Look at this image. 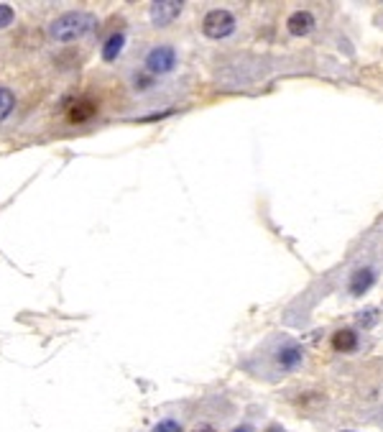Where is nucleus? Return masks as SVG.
<instances>
[{
	"mask_svg": "<svg viewBox=\"0 0 383 432\" xmlns=\"http://www.w3.org/2000/svg\"><path fill=\"white\" fill-rule=\"evenodd\" d=\"M332 348L337 353H353L355 348H358V333L350 328H342L332 335Z\"/></svg>",
	"mask_w": 383,
	"mask_h": 432,
	"instance_id": "obj_10",
	"label": "nucleus"
},
{
	"mask_svg": "<svg viewBox=\"0 0 383 432\" xmlns=\"http://www.w3.org/2000/svg\"><path fill=\"white\" fill-rule=\"evenodd\" d=\"M230 432H253V427H250V425H238V427H233Z\"/></svg>",
	"mask_w": 383,
	"mask_h": 432,
	"instance_id": "obj_17",
	"label": "nucleus"
},
{
	"mask_svg": "<svg viewBox=\"0 0 383 432\" xmlns=\"http://www.w3.org/2000/svg\"><path fill=\"white\" fill-rule=\"evenodd\" d=\"M266 432H284V430H281V427L279 425H271V427H268V430Z\"/></svg>",
	"mask_w": 383,
	"mask_h": 432,
	"instance_id": "obj_18",
	"label": "nucleus"
},
{
	"mask_svg": "<svg viewBox=\"0 0 383 432\" xmlns=\"http://www.w3.org/2000/svg\"><path fill=\"white\" fill-rule=\"evenodd\" d=\"M179 54L174 49V44H153L151 49L143 56V69L153 77H166L177 69Z\"/></svg>",
	"mask_w": 383,
	"mask_h": 432,
	"instance_id": "obj_3",
	"label": "nucleus"
},
{
	"mask_svg": "<svg viewBox=\"0 0 383 432\" xmlns=\"http://www.w3.org/2000/svg\"><path fill=\"white\" fill-rule=\"evenodd\" d=\"M151 432H184V425L174 417H164L151 427Z\"/></svg>",
	"mask_w": 383,
	"mask_h": 432,
	"instance_id": "obj_13",
	"label": "nucleus"
},
{
	"mask_svg": "<svg viewBox=\"0 0 383 432\" xmlns=\"http://www.w3.org/2000/svg\"><path fill=\"white\" fill-rule=\"evenodd\" d=\"M376 276L378 274H376V268H373V266L355 268L353 276H350V281H347V289H350V294L360 297V294H365L373 284H376Z\"/></svg>",
	"mask_w": 383,
	"mask_h": 432,
	"instance_id": "obj_7",
	"label": "nucleus"
},
{
	"mask_svg": "<svg viewBox=\"0 0 383 432\" xmlns=\"http://www.w3.org/2000/svg\"><path fill=\"white\" fill-rule=\"evenodd\" d=\"M342 432H350V430H342Z\"/></svg>",
	"mask_w": 383,
	"mask_h": 432,
	"instance_id": "obj_19",
	"label": "nucleus"
},
{
	"mask_svg": "<svg viewBox=\"0 0 383 432\" xmlns=\"http://www.w3.org/2000/svg\"><path fill=\"white\" fill-rule=\"evenodd\" d=\"M355 320H358L360 328H373V325L378 323V312L373 310V307H368V310L358 312V315H355Z\"/></svg>",
	"mask_w": 383,
	"mask_h": 432,
	"instance_id": "obj_15",
	"label": "nucleus"
},
{
	"mask_svg": "<svg viewBox=\"0 0 383 432\" xmlns=\"http://www.w3.org/2000/svg\"><path fill=\"white\" fill-rule=\"evenodd\" d=\"M98 29V16L90 11H64L49 21L46 34L54 44H74L82 41Z\"/></svg>",
	"mask_w": 383,
	"mask_h": 432,
	"instance_id": "obj_1",
	"label": "nucleus"
},
{
	"mask_svg": "<svg viewBox=\"0 0 383 432\" xmlns=\"http://www.w3.org/2000/svg\"><path fill=\"white\" fill-rule=\"evenodd\" d=\"M100 113V103L92 98H77L67 110V121L72 126H82V123H90L92 118Z\"/></svg>",
	"mask_w": 383,
	"mask_h": 432,
	"instance_id": "obj_6",
	"label": "nucleus"
},
{
	"mask_svg": "<svg viewBox=\"0 0 383 432\" xmlns=\"http://www.w3.org/2000/svg\"><path fill=\"white\" fill-rule=\"evenodd\" d=\"M315 26H317V21L310 11H297L289 16V21H286V29H289L292 36H310L312 31H315Z\"/></svg>",
	"mask_w": 383,
	"mask_h": 432,
	"instance_id": "obj_8",
	"label": "nucleus"
},
{
	"mask_svg": "<svg viewBox=\"0 0 383 432\" xmlns=\"http://www.w3.org/2000/svg\"><path fill=\"white\" fill-rule=\"evenodd\" d=\"M184 11V3H179V0H156V3H151V8H148V19H151V24L156 26V29H166L169 24H174V21L182 16Z\"/></svg>",
	"mask_w": 383,
	"mask_h": 432,
	"instance_id": "obj_5",
	"label": "nucleus"
},
{
	"mask_svg": "<svg viewBox=\"0 0 383 432\" xmlns=\"http://www.w3.org/2000/svg\"><path fill=\"white\" fill-rule=\"evenodd\" d=\"M263 358L268 361V368L274 376H286V373L297 371L305 363V348L289 335H276L266 343V353Z\"/></svg>",
	"mask_w": 383,
	"mask_h": 432,
	"instance_id": "obj_2",
	"label": "nucleus"
},
{
	"mask_svg": "<svg viewBox=\"0 0 383 432\" xmlns=\"http://www.w3.org/2000/svg\"><path fill=\"white\" fill-rule=\"evenodd\" d=\"M123 46H126V31L110 34V36L103 41V46H100V56H103V61H108V64L118 61V56L123 54Z\"/></svg>",
	"mask_w": 383,
	"mask_h": 432,
	"instance_id": "obj_9",
	"label": "nucleus"
},
{
	"mask_svg": "<svg viewBox=\"0 0 383 432\" xmlns=\"http://www.w3.org/2000/svg\"><path fill=\"white\" fill-rule=\"evenodd\" d=\"M13 21H16V11H13V6H8V3H0V31L11 29Z\"/></svg>",
	"mask_w": 383,
	"mask_h": 432,
	"instance_id": "obj_14",
	"label": "nucleus"
},
{
	"mask_svg": "<svg viewBox=\"0 0 383 432\" xmlns=\"http://www.w3.org/2000/svg\"><path fill=\"white\" fill-rule=\"evenodd\" d=\"M131 87H133V92H148L156 87V77L153 74H148L146 69H141V72H133V77H131Z\"/></svg>",
	"mask_w": 383,
	"mask_h": 432,
	"instance_id": "obj_12",
	"label": "nucleus"
},
{
	"mask_svg": "<svg viewBox=\"0 0 383 432\" xmlns=\"http://www.w3.org/2000/svg\"><path fill=\"white\" fill-rule=\"evenodd\" d=\"M235 16L225 8H213V11L205 13V19H202V34L207 39H213V41H223V39L233 36L235 34Z\"/></svg>",
	"mask_w": 383,
	"mask_h": 432,
	"instance_id": "obj_4",
	"label": "nucleus"
},
{
	"mask_svg": "<svg viewBox=\"0 0 383 432\" xmlns=\"http://www.w3.org/2000/svg\"><path fill=\"white\" fill-rule=\"evenodd\" d=\"M19 108V98L8 85H0V123L11 121V116Z\"/></svg>",
	"mask_w": 383,
	"mask_h": 432,
	"instance_id": "obj_11",
	"label": "nucleus"
},
{
	"mask_svg": "<svg viewBox=\"0 0 383 432\" xmlns=\"http://www.w3.org/2000/svg\"><path fill=\"white\" fill-rule=\"evenodd\" d=\"M192 432H218V427H213V425H207V422H202V425H197Z\"/></svg>",
	"mask_w": 383,
	"mask_h": 432,
	"instance_id": "obj_16",
	"label": "nucleus"
}]
</instances>
